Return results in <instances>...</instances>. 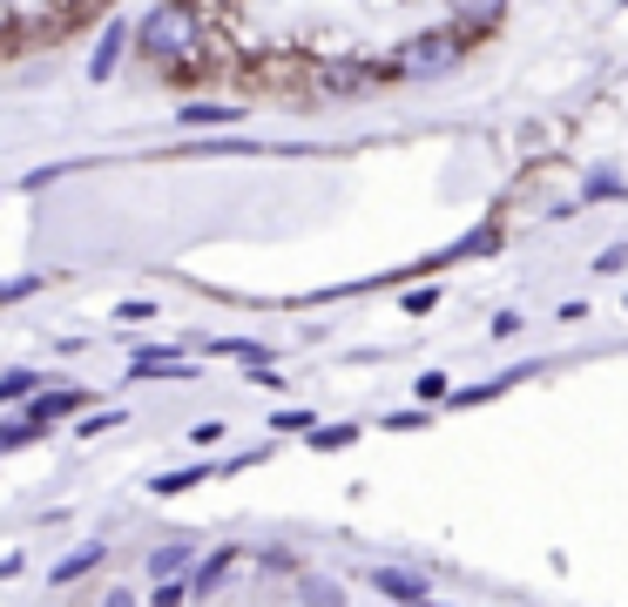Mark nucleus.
Here are the masks:
<instances>
[{"instance_id":"f257e3e1","label":"nucleus","mask_w":628,"mask_h":607,"mask_svg":"<svg viewBox=\"0 0 628 607\" xmlns=\"http://www.w3.org/2000/svg\"><path fill=\"white\" fill-rule=\"evenodd\" d=\"M129 40L149 68H189L196 48H203V14H196V0H155L129 27Z\"/></svg>"},{"instance_id":"412c9836","label":"nucleus","mask_w":628,"mask_h":607,"mask_svg":"<svg viewBox=\"0 0 628 607\" xmlns=\"http://www.w3.org/2000/svg\"><path fill=\"white\" fill-rule=\"evenodd\" d=\"M304 600H311V607H345L332 581H304Z\"/></svg>"},{"instance_id":"cd10ccee","label":"nucleus","mask_w":628,"mask_h":607,"mask_svg":"<svg viewBox=\"0 0 628 607\" xmlns=\"http://www.w3.org/2000/svg\"><path fill=\"white\" fill-rule=\"evenodd\" d=\"M621 8H628V0H621Z\"/></svg>"},{"instance_id":"0eeeda50","label":"nucleus","mask_w":628,"mask_h":607,"mask_svg":"<svg viewBox=\"0 0 628 607\" xmlns=\"http://www.w3.org/2000/svg\"><path fill=\"white\" fill-rule=\"evenodd\" d=\"M123 48H129V21H108L102 40H95V55H89V81H108L115 68H123Z\"/></svg>"},{"instance_id":"9d476101","label":"nucleus","mask_w":628,"mask_h":607,"mask_svg":"<svg viewBox=\"0 0 628 607\" xmlns=\"http://www.w3.org/2000/svg\"><path fill=\"white\" fill-rule=\"evenodd\" d=\"M372 587H379V594H392L399 607H426V581H419V574H406V567H372Z\"/></svg>"},{"instance_id":"b1692460","label":"nucleus","mask_w":628,"mask_h":607,"mask_svg":"<svg viewBox=\"0 0 628 607\" xmlns=\"http://www.w3.org/2000/svg\"><path fill=\"white\" fill-rule=\"evenodd\" d=\"M433 304H440V291H433V283H426V291H412V297H406V311H412V317H426Z\"/></svg>"},{"instance_id":"f8f14e48","label":"nucleus","mask_w":628,"mask_h":607,"mask_svg":"<svg viewBox=\"0 0 628 607\" xmlns=\"http://www.w3.org/2000/svg\"><path fill=\"white\" fill-rule=\"evenodd\" d=\"M189 567H196V540H163V547L149 553V574L155 581H176V574H189Z\"/></svg>"},{"instance_id":"6e6552de","label":"nucleus","mask_w":628,"mask_h":607,"mask_svg":"<svg viewBox=\"0 0 628 607\" xmlns=\"http://www.w3.org/2000/svg\"><path fill=\"white\" fill-rule=\"evenodd\" d=\"M176 121H183V129H237L244 108H237V102H183Z\"/></svg>"},{"instance_id":"f03ea898","label":"nucleus","mask_w":628,"mask_h":607,"mask_svg":"<svg viewBox=\"0 0 628 607\" xmlns=\"http://www.w3.org/2000/svg\"><path fill=\"white\" fill-rule=\"evenodd\" d=\"M466 61V34L460 27H426L412 40H399V55H392V74H406V81H440Z\"/></svg>"},{"instance_id":"5701e85b","label":"nucleus","mask_w":628,"mask_h":607,"mask_svg":"<svg viewBox=\"0 0 628 607\" xmlns=\"http://www.w3.org/2000/svg\"><path fill=\"white\" fill-rule=\"evenodd\" d=\"M311 425H318L311 412H278V419H270V432H311Z\"/></svg>"},{"instance_id":"ddd939ff","label":"nucleus","mask_w":628,"mask_h":607,"mask_svg":"<svg viewBox=\"0 0 628 607\" xmlns=\"http://www.w3.org/2000/svg\"><path fill=\"white\" fill-rule=\"evenodd\" d=\"M210 472H217L210 459H196V466H176V472H155V479H149V493H163V500H176V493H189V486H203Z\"/></svg>"},{"instance_id":"9b49d317","label":"nucleus","mask_w":628,"mask_h":607,"mask_svg":"<svg viewBox=\"0 0 628 607\" xmlns=\"http://www.w3.org/2000/svg\"><path fill=\"white\" fill-rule=\"evenodd\" d=\"M379 81V68H365V61H332V68H318V89H332V95H359V89H372Z\"/></svg>"},{"instance_id":"a878e982","label":"nucleus","mask_w":628,"mask_h":607,"mask_svg":"<svg viewBox=\"0 0 628 607\" xmlns=\"http://www.w3.org/2000/svg\"><path fill=\"white\" fill-rule=\"evenodd\" d=\"M223 432H230V425H217V419H203V425H196V432H189V439H196V445H217V439H223Z\"/></svg>"},{"instance_id":"4468645a","label":"nucleus","mask_w":628,"mask_h":607,"mask_svg":"<svg viewBox=\"0 0 628 607\" xmlns=\"http://www.w3.org/2000/svg\"><path fill=\"white\" fill-rule=\"evenodd\" d=\"M42 385H48L42 372H21V364H14V372H0V405H27Z\"/></svg>"},{"instance_id":"20e7f679","label":"nucleus","mask_w":628,"mask_h":607,"mask_svg":"<svg viewBox=\"0 0 628 607\" xmlns=\"http://www.w3.org/2000/svg\"><path fill=\"white\" fill-rule=\"evenodd\" d=\"M82 398H89L82 385H42V392H34V398L21 405V412H27L34 425H42V432H48L55 419H74V412H82Z\"/></svg>"},{"instance_id":"6ab92c4d","label":"nucleus","mask_w":628,"mask_h":607,"mask_svg":"<svg viewBox=\"0 0 628 607\" xmlns=\"http://www.w3.org/2000/svg\"><path fill=\"white\" fill-rule=\"evenodd\" d=\"M115 425H123V412H95V419L74 425V439H102V432H115Z\"/></svg>"},{"instance_id":"393cba45","label":"nucleus","mask_w":628,"mask_h":607,"mask_svg":"<svg viewBox=\"0 0 628 607\" xmlns=\"http://www.w3.org/2000/svg\"><path fill=\"white\" fill-rule=\"evenodd\" d=\"M419 398H426V405L446 398V378H440V372H426V378H419Z\"/></svg>"},{"instance_id":"bb28decb","label":"nucleus","mask_w":628,"mask_h":607,"mask_svg":"<svg viewBox=\"0 0 628 607\" xmlns=\"http://www.w3.org/2000/svg\"><path fill=\"white\" fill-rule=\"evenodd\" d=\"M102 607H142V600H136V594H129V587H115V594H108V600H102Z\"/></svg>"},{"instance_id":"aec40b11","label":"nucleus","mask_w":628,"mask_h":607,"mask_svg":"<svg viewBox=\"0 0 628 607\" xmlns=\"http://www.w3.org/2000/svg\"><path fill=\"white\" fill-rule=\"evenodd\" d=\"M34 291H42V277H8V283H0V304H14V297H34Z\"/></svg>"},{"instance_id":"7ed1b4c3","label":"nucleus","mask_w":628,"mask_h":607,"mask_svg":"<svg viewBox=\"0 0 628 607\" xmlns=\"http://www.w3.org/2000/svg\"><path fill=\"white\" fill-rule=\"evenodd\" d=\"M129 378H136V385H176V378L189 385V378H196V364L183 358V345H149V351H136V358H129Z\"/></svg>"},{"instance_id":"2eb2a0df","label":"nucleus","mask_w":628,"mask_h":607,"mask_svg":"<svg viewBox=\"0 0 628 607\" xmlns=\"http://www.w3.org/2000/svg\"><path fill=\"white\" fill-rule=\"evenodd\" d=\"M34 439H42V425H34L27 412H21V419H0V453H14V445H34Z\"/></svg>"},{"instance_id":"4be33fe9","label":"nucleus","mask_w":628,"mask_h":607,"mask_svg":"<svg viewBox=\"0 0 628 607\" xmlns=\"http://www.w3.org/2000/svg\"><path fill=\"white\" fill-rule=\"evenodd\" d=\"M621 264H628V243H608V250H602V257H595V270H602V277H615V270H621Z\"/></svg>"},{"instance_id":"f3484780","label":"nucleus","mask_w":628,"mask_h":607,"mask_svg":"<svg viewBox=\"0 0 628 607\" xmlns=\"http://www.w3.org/2000/svg\"><path fill=\"white\" fill-rule=\"evenodd\" d=\"M351 439H359V425H311V445H318V453H338Z\"/></svg>"},{"instance_id":"423d86ee","label":"nucleus","mask_w":628,"mask_h":607,"mask_svg":"<svg viewBox=\"0 0 628 607\" xmlns=\"http://www.w3.org/2000/svg\"><path fill=\"white\" fill-rule=\"evenodd\" d=\"M446 14H453V27L466 40H474V34H493L507 21V0H446Z\"/></svg>"},{"instance_id":"dca6fc26","label":"nucleus","mask_w":628,"mask_h":607,"mask_svg":"<svg viewBox=\"0 0 628 607\" xmlns=\"http://www.w3.org/2000/svg\"><path fill=\"white\" fill-rule=\"evenodd\" d=\"M588 202H615V196H628V183L615 176V170H595V176H588V189H581Z\"/></svg>"},{"instance_id":"39448f33","label":"nucleus","mask_w":628,"mask_h":607,"mask_svg":"<svg viewBox=\"0 0 628 607\" xmlns=\"http://www.w3.org/2000/svg\"><path fill=\"white\" fill-rule=\"evenodd\" d=\"M230 574H237V547H217V553H203L189 567V600H210Z\"/></svg>"},{"instance_id":"1a4fd4ad","label":"nucleus","mask_w":628,"mask_h":607,"mask_svg":"<svg viewBox=\"0 0 628 607\" xmlns=\"http://www.w3.org/2000/svg\"><path fill=\"white\" fill-rule=\"evenodd\" d=\"M102 540H89V547H74V553H61L55 567H48V587H74V581H82V574H95V567H102Z\"/></svg>"},{"instance_id":"a211bd4d","label":"nucleus","mask_w":628,"mask_h":607,"mask_svg":"<svg viewBox=\"0 0 628 607\" xmlns=\"http://www.w3.org/2000/svg\"><path fill=\"white\" fill-rule=\"evenodd\" d=\"M189 600V574H176V581H155V594H149V607H183Z\"/></svg>"}]
</instances>
